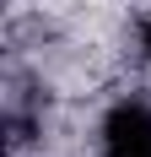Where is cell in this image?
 <instances>
[{
    "mask_svg": "<svg viewBox=\"0 0 151 157\" xmlns=\"http://www.w3.org/2000/svg\"><path fill=\"white\" fill-rule=\"evenodd\" d=\"M140 44H146V54H151V22H146V27H140Z\"/></svg>",
    "mask_w": 151,
    "mask_h": 157,
    "instance_id": "cell-2",
    "label": "cell"
},
{
    "mask_svg": "<svg viewBox=\"0 0 151 157\" xmlns=\"http://www.w3.org/2000/svg\"><path fill=\"white\" fill-rule=\"evenodd\" d=\"M103 157H151V114L146 109H113L103 130Z\"/></svg>",
    "mask_w": 151,
    "mask_h": 157,
    "instance_id": "cell-1",
    "label": "cell"
}]
</instances>
